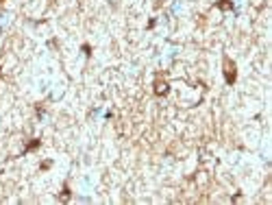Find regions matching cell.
I'll return each mask as SVG.
<instances>
[{"instance_id": "1", "label": "cell", "mask_w": 272, "mask_h": 205, "mask_svg": "<svg viewBox=\"0 0 272 205\" xmlns=\"http://www.w3.org/2000/svg\"><path fill=\"white\" fill-rule=\"evenodd\" d=\"M226 65H229V70H226V81H229V83H233V81H235V72H233L231 61H229V59H226Z\"/></svg>"}]
</instances>
